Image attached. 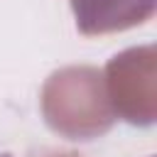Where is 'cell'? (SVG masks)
I'll return each instance as SVG.
<instances>
[{"instance_id":"1","label":"cell","mask_w":157,"mask_h":157,"mask_svg":"<svg viewBox=\"0 0 157 157\" xmlns=\"http://www.w3.org/2000/svg\"><path fill=\"white\" fill-rule=\"evenodd\" d=\"M42 115L54 132L69 140H93L108 132L115 110L105 93L103 71L93 66L54 71L42 88Z\"/></svg>"},{"instance_id":"2","label":"cell","mask_w":157,"mask_h":157,"mask_svg":"<svg viewBox=\"0 0 157 157\" xmlns=\"http://www.w3.org/2000/svg\"><path fill=\"white\" fill-rule=\"evenodd\" d=\"M155 47L128 49L113 56L103 71L105 93L113 110L135 125H150L157 115Z\"/></svg>"},{"instance_id":"3","label":"cell","mask_w":157,"mask_h":157,"mask_svg":"<svg viewBox=\"0 0 157 157\" xmlns=\"http://www.w3.org/2000/svg\"><path fill=\"white\" fill-rule=\"evenodd\" d=\"M157 0H71L76 27L86 37L123 32L147 22Z\"/></svg>"},{"instance_id":"4","label":"cell","mask_w":157,"mask_h":157,"mask_svg":"<svg viewBox=\"0 0 157 157\" xmlns=\"http://www.w3.org/2000/svg\"><path fill=\"white\" fill-rule=\"evenodd\" d=\"M56 157H74V155H56Z\"/></svg>"}]
</instances>
